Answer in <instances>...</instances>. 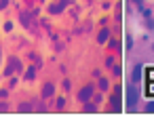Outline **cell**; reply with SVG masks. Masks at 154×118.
Returning <instances> with one entry per match:
<instances>
[{
	"instance_id": "1",
	"label": "cell",
	"mask_w": 154,
	"mask_h": 118,
	"mask_svg": "<svg viewBox=\"0 0 154 118\" xmlns=\"http://www.w3.org/2000/svg\"><path fill=\"white\" fill-rule=\"evenodd\" d=\"M127 99H129V107H133V103H135V99H137V93L133 91V86H129V91H127Z\"/></svg>"
},
{
	"instance_id": "2",
	"label": "cell",
	"mask_w": 154,
	"mask_h": 118,
	"mask_svg": "<svg viewBox=\"0 0 154 118\" xmlns=\"http://www.w3.org/2000/svg\"><path fill=\"white\" fill-rule=\"evenodd\" d=\"M146 95H148V97H154V80H148V84H146Z\"/></svg>"
},
{
	"instance_id": "3",
	"label": "cell",
	"mask_w": 154,
	"mask_h": 118,
	"mask_svg": "<svg viewBox=\"0 0 154 118\" xmlns=\"http://www.w3.org/2000/svg\"><path fill=\"white\" fill-rule=\"evenodd\" d=\"M89 97H91V86H87V89H82V91H80V99H82V101H85V99H89Z\"/></svg>"
},
{
	"instance_id": "4",
	"label": "cell",
	"mask_w": 154,
	"mask_h": 118,
	"mask_svg": "<svg viewBox=\"0 0 154 118\" xmlns=\"http://www.w3.org/2000/svg\"><path fill=\"white\" fill-rule=\"evenodd\" d=\"M141 78V65H135V70H133V80H139Z\"/></svg>"
},
{
	"instance_id": "5",
	"label": "cell",
	"mask_w": 154,
	"mask_h": 118,
	"mask_svg": "<svg viewBox=\"0 0 154 118\" xmlns=\"http://www.w3.org/2000/svg\"><path fill=\"white\" fill-rule=\"evenodd\" d=\"M146 78H148V80H154V65L146 68Z\"/></svg>"
},
{
	"instance_id": "6",
	"label": "cell",
	"mask_w": 154,
	"mask_h": 118,
	"mask_svg": "<svg viewBox=\"0 0 154 118\" xmlns=\"http://www.w3.org/2000/svg\"><path fill=\"white\" fill-rule=\"evenodd\" d=\"M108 40V30H103L101 34H99V42H106Z\"/></svg>"
},
{
	"instance_id": "7",
	"label": "cell",
	"mask_w": 154,
	"mask_h": 118,
	"mask_svg": "<svg viewBox=\"0 0 154 118\" xmlns=\"http://www.w3.org/2000/svg\"><path fill=\"white\" fill-rule=\"evenodd\" d=\"M51 93H53V84H47V86H45V97L51 95Z\"/></svg>"
},
{
	"instance_id": "8",
	"label": "cell",
	"mask_w": 154,
	"mask_h": 118,
	"mask_svg": "<svg viewBox=\"0 0 154 118\" xmlns=\"http://www.w3.org/2000/svg\"><path fill=\"white\" fill-rule=\"evenodd\" d=\"M146 112H154V103H148L146 105Z\"/></svg>"
}]
</instances>
